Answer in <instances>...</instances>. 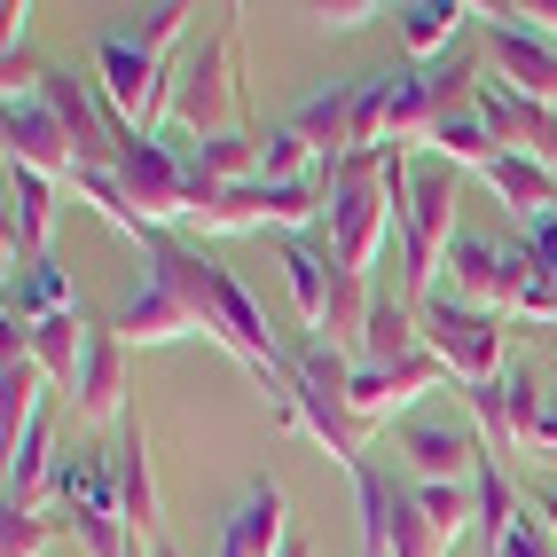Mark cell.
I'll use <instances>...</instances> for the list:
<instances>
[{"mask_svg": "<svg viewBox=\"0 0 557 557\" xmlns=\"http://www.w3.org/2000/svg\"><path fill=\"white\" fill-rule=\"evenodd\" d=\"M463 417L479 432V448H487V463L510 471V456L527 448V440H518V408H510V369H503L495 385H463Z\"/></svg>", "mask_w": 557, "mask_h": 557, "instance_id": "obj_25", "label": "cell"}, {"mask_svg": "<svg viewBox=\"0 0 557 557\" xmlns=\"http://www.w3.org/2000/svg\"><path fill=\"white\" fill-rule=\"evenodd\" d=\"M495 9H503L510 24H527V32H542V40H557V0H495Z\"/></svg>", "mask_w": 557, "mask_h": 557, "instance_id": "obj_37", "label": "cell"}, {"mask_svg": "<svg viewBox=\"0 0 557 557\" xmlns=\"http://www.w3.org/2000/svg\"><path fill=\"white\" fill-rule=\"evenodd\" d=\"M471 16H479L471 0H400V9H393V40L408 48L417 71H432L440 48H463V24Z\"/></svg>", "mask_w": 557, "mask_h": 557, "instance_id": "obj_21", "label": "cell"}, {"mask_svg": "<svg viewBox=\"0 0 557 557\" xmlns=\"http://www.w3.org/2000/svg\"><path fill=\"white\" fill-rule=\"evenodd\" d=\"M0 16H9V24H0V40H9V63H16L24 32H32V9H24V0H9V9H0Z\"/></svg>", "mask_w": 557, "mask_h": 557, "instance_id": "obj_40", "label": "cell"}, {"mask_svg": "<svg viewBox=\"0 0 557 557\" xmlns=\"http://www.w3.org/2000/svg\"><path fill=\"white\" fill-rule=\"evenodd\" d=\"M259 134H268V150H259V181H314V173H322L314 150L290 134V119H283V126H259Z\"/></svg>", "mask_w": 557, "mask_h": 557, "instance_id": "obj_32", "label": "cell"}, {"mask_svg": "<svg viewBox=\"0 0 557 557\" xmlns=\"http://www.w3.org/2000/svg\"><path fill=\"white\" fill-rule=\"evenodd\" d=\"M110 471H119L134 542H165V503H158V471H150V432H141V417L119 424V440H110Z\"/></svg>", "mask_w": 557, "mask_h": 557, "instance_id": "obj_19", "label": "cell"}, {"mask_svg": "<svg viewBox=\"0 0 557 557\" xmlns=\"http://www.w3.org/2000/svg\"><path fill=\"white\" fill-rule=\"evenodd\" d=\"M534 518H542V527H549V542H557V487H542V495H534Z\"/></svg>", "mask_w": 557, "mask_h": 557, "instance_id": "obj_41", "label": "cell"}, {"mask_svg": "<svg viewBox=\"0 0 557 557\" xmlns=\"http://www.w3.org/2000/svg\"><path fill=\"white\" fill-rule=\"evenodd\" d=\"M9 314H24V322H48V314H79L71 307V275L55 268V259H32V268L9 283Z\"/></svg>", "mask_w": 557, "mask_h": 557, "instance_id": "obj_28", "label": "cell"}, {"mask_svg": "<svg viewBox=\"0 0 557 557\" xmlns=\"http://www.w3.org/2000/svg\"><path fill=\"white\" fill-rule=\"evenodd\" d=\"M400 205L408 189L385 181V150H354L330 165V212H322V236H330V259L354 275H369L385 259V236H400Z\"/></svg>", "mask_w": 557, "mask_h": 557, "instance_id": "obj_3", "label": "cell"}, {"mask_svg": "<svg viewBox=\"0 0 557 557\" xmlns=\"http://www.w3.org/2000/svg\"><path fill=\"white\" fill-rule=\"evenodd\" d=\"M32 354H40L48 369V385H79V361H87V322L79 314H48V322H32Z\"/></svg>", "mask_w": 557, "mask_h": 557, "instance_id": "obj_27", "label": "cell"}, {"mask_svg": "<svg viewBox=\"0 0 557 557\" xmlns=\"http://www.w3.org/2000/svg\"><path fill=\"white\" fill-rule=\"evenodd\" d=\"M487 557H557V542H549L542 518H518L503 542H487Z\"/></svg>", "mask_w": 557, "mask_h": 557, "instance_id": "obj_35", "label": "cell"}, {"mask_svg": "<svg viewBox=\"0 0 557 557\" xmlns=\"http://www.w3.org/2000/svg\"><path fill=\"white\" fill-rule=\"evenodd\" d=\"M354 495H361V549L369 557H448V534L417 510V487H393L377 463H361Z\"/></svg>", "mask_w": 557, "mask_h": 557, "instance_id": "obj_12", "label": "cell"}, {"mask_svg": "<svg viewBox=\"0 0 557 557\" xmlns=\"http://www.w3.org/2000/svg\"><path fill=\"white\" fill-rule=\"evenodd\" d=\"M290 432H307L330 463L361 471L369 463V424L354 417V361L338 346H299L290 354Z\"/></svg>", "mask_w": 557, "mask_h": 557, "instance_id": "obj_5", "label": "cell"}, {"mask_svg": "<svg viewBox=\"0 0 557 557\" xmlns=\"http://www.w3.org/2000/svg\"><path fill=\"white\" fill-rule=\"evenodd\" d=\"M283 557H314V542H307V534H290V542H283Z\"/></svg>", "mask_w": 557, "mask_h": 557, "instance_id": "obj_42", "label": "cell"}, {"mask_svg": "<svg viewBox=\"0 0 557 557\" xmlns=\"http://www.w3.org/2000/svg\"><path fill=\"white\" fill-rule=\"evenodd\" d=\"M518 290H527V251L518 244H495V236H456L448 244V268H440V299L456 307H479V314H518Z\"/></svg>", "mask_w": 557, "mask_h": 557, "instance_id": "obj_11", "label": "cell"}, {"mask_svg": "<svg viewBox=\"0 0 557 557\" xmlns=\"http://www.w3.org/2000/svg\"><path fill=\"white\" fill-rule=\"evenodd\" d=\"M0 150H9L16 173L40 181H79V150H71L63 119L40 95V71H9V119H0Z\"/></svg>", "mask_w": 557, "mask_h": 557, "instance_id": "obj_10", "label": "cell"}, {"mask_svg": "<svg viewBox=\"0 0 557 557\" xmlns=\"http://www.w3.org/2000/svg\"><path fill=\"white\" fill-rule=\"evenodd\" d=\"M307 16H322L330 32H361L369 16H393V9H377V0H330V9H307Z\"/></svg>", "mask_w": 557, "mask_h": 557, "instance_id": "obj_38", "label": "cell"}, {"mask_svg": "<svg viewBox=\"0 0 557 557\" xmlns=\"http://www.w3.org/2000/svg\"><path fill=\"white\" fill-rule=\"evenodd\" d=\"M48 228H55V181L40 173H16L9 165V220H0V251H9V283L48 259Z\"/></svg>", "mask_w": 557, "mask_h": 557, "instance_id": "obj_20", "label": "cell"}, {"mask_svg": "<svg viewBox=\"0 0 557 557\" xmlns=\"http://www.w3.org/2000/svg\"><path fill=\"white\" fill-rule=\"evenodd\" d=\"M126 393H134V346L119 330H87V361H79V385H71L79 424H126Z\"/></svg>", "mask_w": 557, "mask_h": 557, "instance_id": "obj_15", "label": "cell"}, {"mask_svg": "<svg viewBox=\"0 0 557 557\" xmlns=\"http://www.w3.org/2000/svg\"><path fill=\"white\" fill-rule=\"evenodd\" d=\"M244 9H220V24L173 63V110L165 126L189 134V141H212V134H236L244 126Z\"/></svg>", "mask_w": 557, "mask_h": 557, "instance_id": "obj_2", "label": "cell"}, {"mask_svg": "<svg viewBox=\"0 0 557 557\" xmlns=\"http://www.w3.org/2000/svg\"><path fill=\"white\" fill-rule=\"evenodd\" d=\"M290 134L314 150L322 173L338 165V158H354V79L330 87V95H314V102H299V110H290Z\"/></svg>", "mask_w": 557, "mask_h": 557, "instance_id": "obj_22", "label": "cell"}, {"mask_svg": "<svg viewBox=\"0 0 557 557\" xmlns=\"http://www.w3.org/2000/svg\"><path fill=\"white\" fill-rule=\"evenodd\" d=\"M141 259H150V275H165L181 299H189V314H197L205 338L228 346L251 377L268 385L275 424L290 432V354L275 346V330H268V314H259V299L236 283V268H220V259H212L205 244H189V236H150V244H141Z\"/></svg>", "mask_w": 557, "mask_h": 557, "instance_id": "obj_1", "label": "cell"}, {"mask_svg": "<svg viewBox=\"0 0 557 557\" xmlns=\"http://www.w3.org/2000/svg\"><path fill=\"white\" fill-rule=\"evenodd\" d=\"M456 173H440V165H424L417 181H408V205H400V290L408 299H432L440 290V268H448V244L463 236L456 228Z\"/></svg>", "mask_w": 557, "mask_h": 557, "instance_id": "obj_7", "label": "cell"}, {"mask_svg": "<svg viewBox=\"0 0 557 557\" xmlns=\"http://www.w3.org/2000/svg\"><path fill=\"white\" fill-rule=\"evenodd\" d=\"M283 275H290V299H299L314 346H338L354 361L361 338H369V314H377V283L338 268L314 236H283Z\"/></svg>", "mask_w": 557, "mask_h": 557, "instance_id": "obj_4", "label": "cell"}, {"mask_svg": "<svg viewBox=\"0 0 557 557\" xmlns=\"http://www.w3.org/2000/svg\"><path fill=\"white\" fill-rule=\"evenodd\" d=\"M110 173L126 181V197L141 205V220H150L158 236H181L189 228V197H197V181H189V158H181V134H134L119 126V158H110Z\"/></svg>", "mask_w": 557, "mask_h": 557, "instance_id": "obj_6", "label": "cell"}, {"mask_svg": "<svg viewBox=\"0 0 557 557\" xmlns=\"http://www.w3.org/2000/svg\"><path fill=\"white\" fill-rule=\"evenodd\" d=\"M102 330H119L126 346H173V338H197V314H189V299H181L165 275H141Z\"/></svg>", "mask_w": 557, "mask_h": 557, "instance_id": "obj_18", "label": "cell"}, {"mask_svg": "<svg viewBox=\"0 0 557 557\" xmlns=\"http://www.w3.org/2000/svg\"><path fill=\"white\" fill-rule=\"evenodd\" d=\"M299 534L290 527V495H283V479H259V487L220 518V549L212 557H283V542Z\"/></svg>", "mask_w": 557, "mask_h": 557, "instance_id": "obj_17", "label": "cell"}, {"mask_svg": "<svg viewBox=\"0 0 557 557\" xmlns=\"http://www.w3.org/2000/svg\"><path fill=\"white\" fill-rule=\"evenodd\" d=\"M40 95H48V110H55V119H63L71 150H79V173L119 158V119H110V102H102L87 79H63V71H40Z\"/></svg>", "mask_w": 557, "mask_h": 557, "instance_id": "obj_16", "label": "cell"}, {"mask_svg": "<svg viewBox=\"0 0 557 557\" xmlns=\"http://www.w3.org/2000/svg\"><path fill=\"white\" fill-rule=\"evenodd\" d=\"M417 330H424V354L448 369L456 385H495L510 369V322L503 314H479V307H456V299H432L417 307Z\"/></svg>", "mask_w": 557, "mask_h": 557, "instance_id": "obj_8", "label": "cell"}, {"mask_svg": "<svg viewBox=\"0 0 557 557\" xmlns=\"http://www.w3.org/2000/svg\"><path fill=\"white\" fill-rule=\"evenodd\" d=\"M400 456L417 471V487H463V479L487 463L471 424H448V417H408L400 424Z\"/></svg>", "mask_w": 557, "mask_h": 557, "instance_id": "obj_14", "label": "cell"}, {"mask_svg": "<svg viewBox=\"0 0 557 557\" xmlns=\"http://www.w3.org/2000/svg\"><path fill=\"white\" fill-rule=\"evenodd\" d=\"M189 16H197V9H181V0H158V9H141V24L126 32V40H134V48H150L158 63H173V48L189 40Z\"/></svg>", "mask_w": 557, "mask_h": 557, "instance_id": "obj_34", "label": "cell"}, {"mask_svg": "<svg viewBox=\"0 0 557 557\" xmlns=\"http://www.w3.org/2000/svg\"><path fill=\"white\" fill-rule=\"evenodd\" d=\"M408 354H424V330H417V299H408L400 283H385L377 290V314H369V338H361V369H393V361H408Z\"/></svg>", "mask_w": 557, "mask_h": 557, "instance_id": "obj_23", "label": "cell"}, {"mask_svg": "<svg viewBox=\"0 0 557 557\" xmlns=\"http://www.w3.org/2000/svg\"><path fill=\"white\" fill-rule=\"evenodd\" d=\"M432 158L471 165L479 181H487V165L503 158V141H495V126L479 119V110H440V126H432Z\"/></svg>", "mask_w": 557, "mask_h": 557, "instance_id": "obj_26", "label": "cell"}, {"mask_svg": "<svg viewBox=\"0 0 557 557\" xmlns=\"http://www.w3.org/2000/svg\"><path fill=\"white\" fill-rule=\"evenodd\" d=\"M79 197H87V205H95V212H102L119 236H134V244H150V236H158L150 220H141V205L126 197V181L110 173V165H87V173H79Z\"/></svg>", "mask_w": 557, "mask_h": 557, "instance_id": "obj_29", "label": "cell"}, {"mask_svg": "<svg viewBox=\"0 0 557 557\" xmlns=\"http://www.w3.org/2000/svg\"><path fill=\"white\" fill-rule=\"evenodd\" d=\"M150 557H181V549H173V542H150Z\"/></svg>", "mask_w": 557, "mask_h": 557, "instance_id": "obj_43", "label": "cell"}, {"mask_svg": "<svg viewBox=\"0 0 557 557\" xmlns=\"http://www.w3.org/2000/svg\"><path fill=\"white\" fill-rule=\"evenodd\" d=\"M408 487H417V479H408ZM417 510L456 542L463 527H479V487H471V479H463V487H417Z\"/></svg>", "mask_w": 557, "mask_h": 557, "instance_id": "obj_33", "label": "cell"}, {"mask_svg": "<svg viewBox=\"0 0 557 557\" xmlns=\"http://www.w3.org/2000/svg\"><path fill=\"white\" fill-rule=\"evenodd\" d=\"M479 48H487V71H495L503 87H518V95H534V102L557 110V40L510 24L495 0H479Z\"/></svg>", "mask_w": 557, "mask_h": 557, "instance_id": "obj_13", "label": "cell"}, {"mask_svg": "<svg viewBox=\"0 0 557 557\" xmlns=\"http://www.w3.org/2000/svg\"><path fill=\"white\" fill-rule=\"evenodd\" d=\"M471 487H479V534H487V542H503L518 518H527V510H518V495H510V471H503V463H479Z\"/></svg>", "mask_w": 557, "mask_h": 557, "instance_id": "obj_31", "label": "cell"}, {"mask_svg": "<svg viewBox=\"0 0 557 557\" xmlns=\"http://www.w3.org/2000/svg\"><path fill=\"white\" fill-rule=\"evenodd\" d=\"M487 189L510 205V220H527V228L557 212V173H549L542 158H518V150H503V158L487 165Z\"/></svg>", "mask_w": 557, "mask_h": 557, "instance_id": "obj_24", "label": "cell"}, {"mask_svg": "<svg viewBox=\"0 0 557 557\" xmlns=\"http://www.w3.org/2000/svg\"><path fill=\"white\" fill-rule=\"evenodd\" d=\"M63 534H71V518L55 503H40V510H0V557H48Z\"/></svg>", "mask_w": 557, "mask_h": 557, "instance_id": "obj_30", "label": "cell"}, {"mask_svg": "<svg viewBox=\"0 0 557 557\" xmlns=\"http://www.w3.org/2000/svg\"><path fill=\"white\" fill-rule=\"evenodd\" d=\"M95 95L110 102V119L134 126V134H165V110H173V63H158L150 48H134L126 32L95 40Z\"/></svg>", "mask_w": 557, "mask_h": 557, "instance_id": "obj_9", "label": "cell"}, {"mask_svg": "<svg viewBox=\"0 0 557 557\" xmlns=\"http://www.w3.org/2000/svg\"><path fill=\"white\" fill-rule=\"evenodd\" d=\"M527 456H557V385H549V400H542V424H534V440H527Z\"/></svg>", "mask_w": 557, "mask_h": 557, "instance_id": "obj_39", "label": "cell"}, {"mask_svg": "<svg viewBox=\"0 0 557 557\" xmlns=\"http://www.w3.org/2000/svg\"><path fill=\"white\" fill-rule=\"evenodd\" d=\"M518 251H527V268H534L542 283H557V212H549V220H534V228H527V244H518Z\"/></svg>", "mask_w": 557, "mask_h": 557, "instance_id": "obj_36", "label": "cell"}]
</instances>
